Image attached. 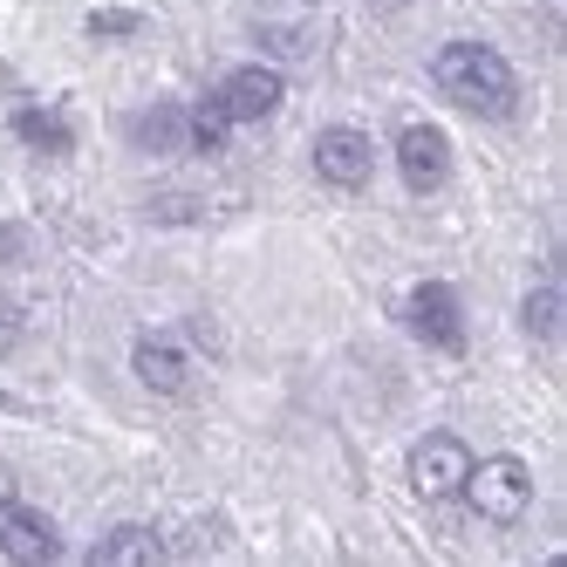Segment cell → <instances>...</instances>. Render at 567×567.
Masks as SVG:
<instances>
[{"mask_svg":"<svg viewBox=\"0 0 567 567\" xmlns=\"http://www.w3.org/2000/svg\"><path fill=\"white\" fill-rule=\"evenodd\" d=\"M431 75H437V90L472 116H513V103H519L513 62L499 49H485V42H444Z\"/></svg>","mask_w":567,"mask_h":567,"instance_id":"cell-1","label":"cell"},{"mask_svg":"<svg viewBox=\"0 0 567 567\" xmlns=\"http://www.w3.org/2000/svg\"><path fill=\"white\" fill-rule=\"evenodd\" d=\"M458 493H465L485 519H519V513H526V499H534V472H526L519 458H485V465H472V472H465Z\"/></svg>","mask_w":567,"mask_h":567,"instance_id":"cell-2","label":"cell"},{"mask_svg":"<svg viewBox=\"0 0 567 567\" xmlns=\"http://www.w3.org/2000/svg\"><path fill=\"white\" fill-rule=\"evenodd\" d=\"M465 472H472L465 437L431 431V437H417V444H411V485H417V499H458Z\"/></svg>","mask_w":567,"mask_h":567,"instance_id":"cell-3","label":"cell"},{"mask_svg":"<svg viewBox=\"0 0 567 567\" xmlns=\"http://www.w3.org/2000/svg\"><path fill=\"white\" fill-rule=\"evenodd\" d=\"M403 321L411 336H424L431 349H465V315H458V295L444 280H417L411 301H403Z\"/></svg>","mask_w":567,"mask_h":567,"instance_id":"cell-4","label":"cell"},{"mask_svg":"<svg viewBox=\"0 0 567 567\" xmlns=\"http://www.w3.org/2000/svg\"><path fill=\"white\" fill-rule=\"evenodd\" d=\"M370 137L362 131H349V124H336V131H321L315 137V172H321V185H336V192H362L370 185Z\"/></svg>","mask_w":567,"mask_h":567,"instance_id":"cell-5","label":"cell"},{"mask_svg":"<svg viewBox=\"0 0 567 567\" xmlns=\"http://www.w3.org/2000/svg\"><path fill=\"white\" fill-rule=\"evenodd\" d=\"M0 554L21 560V567H49V560L62 554V534H55V526L34 513V506L0 499Z\"/></svg>","mask_w":567,"mask_h":567,"instance_id":"cell-6","label":"cell"},{"mask_svg":"<svg viewBox=\"0 0 567 567\" xmlns=\"http://www.w3.org/2000/svg\"><path fill=\"white\" fill-rule=\"evenodd\" d=\"M396 172L411 192H437L444 178H452V144H444V131L431 124H403L396 131Z\"/></svg>","mask_w":567,"mask_h":567,"instance_id":"cell-7","label":"cell"},{"mask_svg":"<svg viewBox=\"0 0 567 567\" xmlns=\"http://www.w3.org/2000/svg\"><path fill=\"white\" fill-rule=\"evenodd\" d=\"M219 103H226V116H233V124H254V116H274V110H280V75H274V69H260V62H247V69H233V75H226Z\"/></svg>","mask_w":567,"mask_h":567,"instance_id":"cell-8","label":"cell"},{"mask_svg":"<svg viewBox=\"0 0 567 567\" xmlns=\"http://www.w3.org/2000/svg\"><path fill=\"white\" fill-rule=\"evenodd\" d=\"M131 370H137V383H144V390L178 396V390H185V377H192V362H185V349H178L172 336H137Z\"/></svg>","mask_w":567,"mask_h":567,"instance_id":"cell-9","label":"cell"},{"mask_svg":"<svg viewBox=\"0 0 567 567\" xmlns=\"http://www.w3.org/2000/svg\"><path fill=\"white\" fill-rule=\"evenodd\" d=\"M96 567H151V560H165V540L151 534V526H110V534L90 547Z\"/></svg>","mask_w":567,"mask_h":567,"instance_id":"cell-10","label":"cell"},{"mask_svg":"<svg viewBox=\"0 0 567 567\" xmlns=\"http://www.w3.org/2000/svg\"><path fill=\"white\" fill-rule=\"evenodd\" d=\"M131 137H137V151H185V110L178 103H151L137 124H131Z\"/></svg>","mask_w":567,"mask_h":567,"instance_id":"cell-11","label":"cell"},{"mask_svg":"<svg viewBox=\"0 0 567 567\" xmlns=\"http://www.w3.org/2000/svg\"><path fill=\"white\" fill-rule=\"evenodd\" d=\"M14 137H21L28 151H69V144H75V131L62 124L55 110H14Z\"/></svg>","mask_w":567,"mask_h":567,"instance_id":"cell-12","label":"cell"},{"mask_svg":"<svg viewBox=\"0 0 567 567\" xmlns=\"http://www.w3.org/2000/svg\"><path fill=\"white\" fill-rule=\"evenodd\" d=\"M226 131H233V116H226V103H219V96H206V103L185 116V144H192V151H219V144H226Z\"/></svg>","mask_w":567,"mask_h":567,"instance_id":"cell-13","label":"cell"},{"mask_svg":"<svg viewBox=\"0 0 567 567\" xmlns=\"http://www.w3.org/2000/svg\"><path fill=\"white\" fill-rule=\"evenodd\" d=\"M526 336H534V342H554L560 336V288H554V280L526 295Z\"/></svg>","mask_w":567,"mask_h":567,"instance_id":"cell-14","label":"cell"},{"mask_svg":"<svg viewBox=\"0 0 567 567\" xmlns=\"http://www.w3.org/2000/svg\"><path fill=\"white\" fill-rule=\"evenodd\" d=\"M21 336H28V308H21L14 295H0V355L21 349Z\"/></svg>","mask_w":567,"mask_h":567,"instance_id":"cell-15","label":"cell"},{"mask_svg":"<svg viewBox=\"0 0 567 567\" xmlns=\"http://www.w3.org/2000/svg\"><path fill=\"white\" fill-rule=\"evenodd\" d=\"M90 28H96V34H137V14H124V8H110V14H96Z\"/></svg>","mask_w":567,"mask_h":567,"instance_id":"cell-16","label":"cell"},{"mask_svg":"<svg viewBox=\"0 0 567 567\" xmlns=\"http://www.w3.org/2000/svg\"><path fill=\"white\" fill-rule=\"evenodd\" d=\"M21 254H28V233H21V226H0V267L21 260Z\"/></svg>","mask_w":567,"mask_h":567,"instance_id":"cell-17","label":"cell"},{"mask_svg":"<svg viewBox=\"0 0 567 567\" xmlns=\"http://www.w3.org/2000/svg\"><path fill=\"white\" fill-rule=\"evenodd\" d=\"M301 8H315V0H301Z\"/></svg>","mask_w":567,"mask_h":567,"instance_id":"cell-18","label":"cell"}]
</instances>
